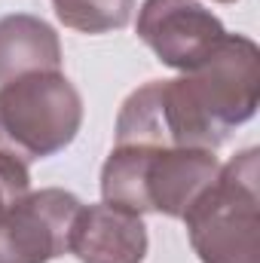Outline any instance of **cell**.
I'll return each mask as SVG.
<instances>
[{
  "instance_id": "obj_1",
  "label": "cell",
  "mask_w": 260,
  "mask_h": 263,
  "mask_svg": "<svg viewBox=\"0 0 260 263\" xmlns=\"http://www.w3.org/2000/svg\"><path fill=\"white\" fill-rule=\"evenodd\" d=\"M220 172L211 150L187 147H129L114 144L101 168V196L132 214L156 211L184 217V211Z\"/></svg>"
},
{
  "instance_id": "obj_2",
  "label": "cell",
  "mask_w": 260,
  "mask_h": 263,
  "mask_svg": "<svg viewBox=\"0 0 260 263\" xmlns=\"http://www.w3.org/2000/svg\"><path fill=\"white\" fill-rule=\"evenodd\" d=\"M260 150L248 147L220 165L217 178L190 202L184 227L202 263H257Z\"/></svg>"
},
{
  "instance_id": "obj_3",
  "label": "cell",
  "mask_w": 260,
  "mask_h": 263,
  "mask_svg": "<svg viewBox=\"0 0 260 263\" xmlns=\"http://www.w3.org/2000/svg\"><path fill=\"white\" fill-rule=\"evenodd\" d=\"M83 126V98L62 70L0 83V156L31 162L62 153Z\"/></svg>"
},
{
  "instance_id": "obj_4",
  "label": "cell",
  "mask_w": 260,
  "mask_h": 263,
  "mask_svg": "<svg viewBox=\"0 0 260 263\" xmlns=\"http://www.w3.org/2000/svg\"><path fill=\"white\" fill-rule=\"evenodd\" d=\"M178 80L205 126L227 141L236 126L257 114L260 49L251 37L224 34L220 43Z\"/></svg>"
},
{
  "instance_id": "obj_5",
  "label": "cell",
  "mask_w": 260,
  "mask_h": 263,
  "mask_svg": "<svg viewBox=\"0 0 260 263\" xmlns=\"http://www.w3.org/2000/svg\"><path fill=\"white\" fill-rule=\"evenodd\" d=\"M80 199L62 187L25 193L0 214V263H49L67 254Z\"/></svg>"
},
{
  "instance_id": "obj_6",
  "label": "cell",
  "mask_w": 260,
  "mask_h": 263,
  "mask_svg": "<svg viewBox=\"0 0 260 263\" xmlns=\"http://www.w3.org/2000/svg\"><path fill=\"white\" fill-rule=\"evenodd\" d=\"M135 28L162 65L181 73L199 65L227 34L220 18L199 0H144Z\"/></svg>"
},
{
  "instance_id": "obj_7",
  "label": "cell",
  "mask_w": 260,
  "mask_h": 263,
  "mask_svg": "<svg viewBox=\"0 0 260 263\" xmlns=\"http://www.w3.org/2000/svg\"><path fill=\"white\" fill-rule=\"evenodd\" d=\"M67 251L80 263H144L147 227L141 214L107 202L80 205L70 223Z\"/></svg>"
},
{
  "instance_id": "obj_8",
  "label": "cell",
  "mask_w": 260,
  "mask_h": 263,
  "mask_svg": "<svg viewBox=\"0 0 260 263\" xmlns=\"http://www.w3.org/2000/svg\"><path fill=\"white\" fill-rule=\"evenodd\" d=\"M62 70V43L52 25L37 15L12 12L0 18V83Z\"/></svg>"
},
{
  "instance_id": "obj_9",
  "label": "cell",
  "mask_w": 260,
  "mask_h": 263,
  "mask_svg": "<svg viewBox=\"0 0 260 263\" xmlns=\"http://www.w3.org/2000/svg\"><path fill=\"white\" fill-rule=\"evenodd\" d=\"M52 6L65 28L83 34H107L129 25L135 0H52Z\"/></svg>"
},
{
  "instance_id": "obj_10",
  "label": "cell",
  "mask_w": 260,
  "mask_h": 263,
  "mask_svg": "<svg viewBox=\"0 0 260 263\" xmlns=\"http://www.w3.org/2000/svg\"><path fill=\"white\" fill-rule=\"evenodd\" d=\"M31 190V168L0 156V214Z\"/></svg>"
},
{
  "instance_id": "obj_11",
  "label": "cell",
  "mask_w": 260,
  "mask_h": 263,
  "mask_svg": "<svg viewBox=\"0 0 260 263\" xmlns=\"http://www.w3.org/2000/svg\"><path fill=\"white\" fill-rule=\"evenodd\" d=\"M217 3H236V0H217Z\"/></svg>"
}]
</instances>
